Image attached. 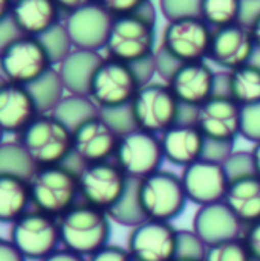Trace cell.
Returning <instances> with one entry per match:
<instances>
[{"label":"cell","mask_w":260,"mask_h":261,"mask_svg":"<svg viewBox=\"0 0 260 261\" xmlns=\"http://www.w3.org/2000/svg\"><path fill=\"white\" fill-rule=\"evenodd\" d=\"M204 261H256L242 237L207 246Z\"/></svg>","instance_id":"cell-34"},{"label":"cell","mask_w":260,"mask_h":261,"mask_svg":"<svg viewBox=\"0 0 260 261\" xmlns=\"http://www.w3.org/2000/svg\"><path fill=\"white\" fill-rule=\"evenodd\" d=\"M250 63H254L256 66H259L260 67V49H257V47H256V52H254V55H253V60H251Z\"/></svg>","instance_id":"cell-52"},{"label":"cell","mask_w":260,"mask_h":261,"mask_svg":"<svg viewBox=\"0 0 260 261\" xmlns=\"http://www.w3.org/2000/svg\"><path fill=\"white\" fill-rule=\"evenodd\" d=\"M31 202L29 182L12 177L0 176V223H14L25 213Z\"/></svg>","instance_id":"cell-27"},{"label":"cell","mask_w":260,"mask_h":261,"mask_svg":"<svg viewBox=\"0 0 260 261\" xmlns=\"http://www.w3.org/2000/svg\"><path fill=\"white\" fill-rule=\"evenodd\" d=\"M129 182L130 179L113 159L83 165L78 171L81 200L106 213H109L121 200Z\"/></svg>","instance_id":"cell-8"},{"label":"cell","mask_w":260,"mask_h":261,"mask_svg":"<svg viewBox=\"0 0 260 261\" xmlns=\"http://www.w3.org/2000/svg\"><path fill=\"white\" fill-rule=\"evenodd\" d=\"M12 5H14V0H0V21L11 15Z\"/></svg>","instance_id":"cell-51"},{"label":"cell","mask_w":260,"mask_h":261,"mask_svg":"<svg viewBox=\"0 0 260 261\" xmlns=\"http://www.w3.org/2000/svg\"><path fill=\"white\" fill-rule=\"evenodd\" d=\"M100 115L112 125V128L120 135H126L136 128L130 106L120 107V109H110V110H100Z\"/></svg>","instance_id":"cell-37"},{"label":"cell","mask_w":260,"mask_h":261,"mask_svg":"<svg viewBox=\"0 0 260 261\" xmlns=\"http://www.w3.org/2000/svg\"><path fill=\"white\" fill-rule=\"evenodd\" d=\"M37 170V164L20 141L3 142L0 145V176H12L29 182Z\"/></svg>","instance_id":"cell-30"},{"label":"cell","mask_w":260,"mask_h":261,"mask_svg":"<svg viewBox=\"0 0 260 261\" xmlns=\"http://www.w3.org/2000/svg\"><path fill=\"white\" fill-rule=\"evenodd\" d=\"M201 2L202 0H159V9L167 21L199 17Z\"/></svg>","instance_id":"cell-35"},{"label":"cell","mask_w":260,"mask_h":261,"mask_svg":"<svg viewBox=\"0 0 260 261\" xmlns=\"http://www.w3.org/2000/svg\"><path fill=\"white\" fill-rule=\"evenodd\" d=\"M248 29H250V32H251V37H253V40H254L256 47L260 49V14L251 21V24L248 26Z\"/></svg>","instance_id":"cell-49"},{"label":"cell","mask_w":260,"mask_h":261,"mask_svg":"<svg viewBox=\"0 0 260 261\" xmlns=\"http://www.w3.org/2000/svg\"><path fill=\"white\" fill-rule=\"evenodd\" d=\"M173 261H204V258H192V257H176Z\"/></svg>","instance_id":"cell-53"},{"label":"cell","mask_w":260,"mask_h":261,"mask_svg":"<svg viewBox=\"0 0 260 261\" xmlns=\"http://www.w3.org/2000/svg\"><path fill=\"white\" fill-rule=\"evenodd\" d=\"M213 29L201 17L167 21L159 47L179 63L207 61Z\"/></svg>","instance_id":"cell-10"},{"label":"cell","mask_w":260,"mask_h":261,"mask_svg":"<svg viewBox=\"0 0 260 261\" xmlns=\"http://www.w3.org/2000/svg\"><path fill=\"white\" fill-rule=\"evenodd\" d=\"M150 0H97V3L113 18L136 14Z\"/></svg>","instance_id":"cell-40"},{"label":"cell","mask_w":260,"mask_h":261,"mask_svg":"<svg viewBox=\"0 0 260 261\" xmlns=\"http://www.w3.org/2000/svg\"><path fill=\"white\" fill-rule=\"evenodd\" d=\"M178 232L169 222L144 220L130 229L126 249L133 261H173L178 257Z\"/></svg>","instance_id":"cell-13"},{"label":"cell","mask_w":260,"mask_h":261,"mask_svg":"<svg viewBox=\"0 0 260 261\" xmlns=\"http://www.w3.org/2000/svg\"><path fill=\"white\" fill-rule=\"evenodd\" d=\"M218 93L228 95L241 107L260 102V67L248 63L224 73L222 89Z\"/></svg>","instance_id":"cell-26"},{"label":"cell","mask_w":260,"mask_h":261,"mask_svg":"<svg viewBox=\"0 0 260 261\" xmlns=\"http://www.w3.org/2000/svg\"><path fill=\"white\" fill-rule=\"evenodd\" d=\"M57 5L60 6V9L67 15L70 12H75L81 8H86L89 5L97 3V0H55Z\"/></svg>","instance_id":"cell-48"},{"label":"cell","mask_w":260,"mask_h":261,"mask_svg":"<svg viewBox=\"0 0 260 261\" xmlns=\"http://www.w3.org/2000/svg\"><path fill=\"white\" fill-rule=\"evenodd\" d=\"M138 200L146 220L172 223L188 202L181 176L169 170H159L138 180Z\"/></svg>","instance_id":"cell-5"},{"label":"cell","mask_w":260,"mask_h":261,"mask_svg":"<svg viewBox=\"0 0 260 261\" xmlns=\"http://www.w3.org/2000/svg\"><path fill=\"white\" fill-rule=\"evenodd\" d=\"M40 115L52 113L60 101L64 98V84L60 78V73L55 67L46 72L32 84L26 86Z\"/></svg>","instance_id":"cell-28"},{"label":"cell","mask_w":260,"mask_h":261,"mask_svg":"<svg viewBox=\"0 0 260 261\" xmlns=\"http://www.w3.org/2000/svg\"><path fill=\"white\" fill-rule=\"evenodd\" d=\"M41 261H87V258L80 254H75L66 248H60Z\"/></svg>","instance_id":"cell-47"},{"label":"cell","mask_w":260,"mask_h":261,"mask_svg":"<svg viewBox=\"0 0 260 261\" xmlns=\"http://www.w3.org/2000/svg\"><path fill=\"white\" fill-rule=\"evenodd\" d=\"M256 44L251 32L242 23L213 29L208 60L230 72L253 60Z\"/></svg>","instance_id":"cell-19"},{"label":"cell","mask_w":260,"mask_h":261,"mask_svg":"<svg viewBox=\"0 0 260 261\" xmlns=\"http://www.w3.org/2000/svg\"><path fill=\"white\" fill-rule=\"evenodd\" d=\"M74 156L81 165L112 161L120 142V135L101 116H95L72 132Z\"/></svg>","instance_id":"cell-17"},{"label":"cell","mask_w":260,"mask_h":261,"mask_svg":"<svg viewBox=\"0 0 260 261\" xmlns=\"http://www.w3.org/2000/svg\"><path fill=\"white\" fill-rule=\"evenodd\" d=\"M233 151H234V144H231V142H219V141H207L205 139V148H204L202 159L225 164V161L233 154Z\"/></svg>","instance_id":"cell-41"},{"label":"cell","mask_w":260,"mask_h":261,"mask_svg":"<svg viewBox=\"0 0 260 261\" xmlns=\"http://www.w3.org/2000/svg\"><path fill=\"white\" fill-rule=\"evenodd\" d=\"M58 225L61 246L86 258L109 245L112 232L109 214L84 202L63 214Z\"/></svg>","instance_id":"cell-1"},{"label":"cell","mask_w":260,"mask_h":261,"mask_svg":"<svg viewBox=\"0 0 260 261\" xmlns=\"http://www.w3.org/2000/svg\"><path fill=\"white\" fill-rule=\"evenodd\" d=\"M29 190L35 210L60 219L77 205L78 174L66 165L40 167L29 180Z\"/></svg>","instance_id":"cell-3"},{"label":"cell","mask_w":260,"mask_h":261,"mask_svg":"<svg viewBox=\"0 0 260 261\" xmlns=\"http://www.w3.org/2000/svg\"><path fill=\"white\" fill-rule=\"evenodd\" d=\"M23 34L20 32V29L17 28L15 21L12 20V17L9 15L8 18L0 21V55L3 54V50L12 43L15 41L18 37H21Z\"/></svg>","instance_id":"cell-44"},{"label":"cell","mask_w":260,"mask_h":261,"mask_svg":"<svg viewBox=\"0 0 260 261\" xmlns=\"http://www.w3.org/2000/svg\"><path fill=\"white\" fill-rule=\"evenodd\" d=\"M242 0H202L199 17L211 28L219 29L241 23Z\"/></svg>","instance_id":"cell-31"},{"label":"cell","mask_w":260,"mask_h":261,"mask_svg":"<svg viewBox=\"0 0 260 261\" xmlns=\"http://www.w3.org/2000/svg\"><path fill=\"white\" fill-rule=\"evenodd\" d=\"M20 142L38 168L64 165L74 154L72 132L52 113L38 115L20 135Z\"/></svg>","instance_id":"cell-2"},{"label":"cell","mask_w":260,"mask_h":261,"mask_svg":"<svg viewBox=\"0 0 260 261\" xmlns=\"http://www.w3.org/2000/svg\"><path fill=\"white\" fill-rule=\"evenodd\" d=\"M260 14V0H242V12L241 23L244 26H250L251 21Z\"/></svg>","instance_id":"cell-46"},{"label":"cell","mask_w":260,"mask_h":261,"mask_svg":"<svg viewBox=\"0 0 260 261\" xmlns=\"http://www.w3.org/2000/svg\"><path fill=\"white\" fill-rule=\"evenodd\" d=\"M0 261H26L9 239H0Z\"/></svg>","instance_id":"cell-45"},{"label":"cell","mask_w":260,"mask_h":261,"mask_svg":"<svg viewBox=\"0 0 260 261\" xmlns=\"http://www.w3.org/2000/svg\"><path fill=\"white\" fill-rule=\"evenodd\" d=\"M54 67L37 37L21 35L0 55V72L6 81L29 86Z\"/></svg>","instance_id":"cell-12"},{"label":"cell","mask_w":260,"mask_h":261,"mask_svg":"<svg viewBox=\"0 0 260 261\" xmlns=\"http://www.w3.org/2000/svg\"><path fill=\"white\" fill-rule=\"evenodd\" d=\"M164 159L175 167H188L204 156L205 136L195 124L178 122L161 136Z\"/></svg>","instance_id":"cell-22"},{"label":"cell","mask_w":260,"mask_h":261,"mask_svg":"<svg viewBox=\"0 0 260 261\" xmlns=\"http://www.w3.org/2000/svg\"><path fill=\"white\" fill-rule=\"evenodd\" d=\"M52 115L70 132L77 130L86 121L100 115V109L87 95H64Z\"/></svg>","instance_id":"cell-29"},{"label":"cell","mask_w":260,"mask_h":261,"mask_svg":"<svg viewBox=\"0 0 260 261\" xmlns=\"http://www.w3.org/2000/svg\"><path fill=\"white\" fill-rule=\"evenodd\" d=\"M244 228L242 222L225 202L199 206L193 217V232L205 243V246L238 239L242 236Z\"/></svg>","instance_id":"cell-20"},{"label":"cell","mask_w":260,"mask_h":261,"mask_svg":"<svg viewBox=\"0 0 260 261\" xmlns=\"http://www.w3.org/2000/svg\"><path fill=\"white\" fill-rule=\"evenodd\" d=\"M136 128L161 136L179 122L181 104L167 83H147L139 87L130 104Z\"/></svg>","instance_id":"cell-6"},{"label":"cell","mask_w":260,"mask_h":261,"mask_svg":"<svg viewBox=\"0 0 260 261\" xmlns=\"http://www.w3.org/2000/svg\"><path fill=\"white\" fill-rule=\"evenodd\" d=\"M141 86L130 64L104 57L93 73L89 98L100 110L120 109L132 104Z\"/></svg>","instance_id":"cell-7"},{"label":"cell","mask_w":260,"mask_h":261,"mask_svg":"<svg viewBox=\"0 0 260 261\" xmlns=\"http://www.w3.org/2000/svg\"><path fill=\"white\" fill-rule=\"evenodd\" d=\"M61 12L55 0H14L11 17L23 35L40 37L61 23Z\"/></svg>","instance_id":"cell-23"},{"label":"cell","mask_w":260,"mask_h":261,"mask_svg":"<svg viewBox=\"0 0 260 261\" xmlns=\"http://www.w3.org/2000/svg\"><path fill=\"white\" fill-rule=\"evenodd\" d=\"M224 167L230 179L254 173L251 151H233V154L225 161Z\"/></svg>","instance_id":"cell-39"},{"label":"cell","mask_w":260,"mask_h":261,"mask_svg":"<svg viewBox=\"0 0 260 261\" xmlns=\"http://www.w3.org/2000/svg\"><path fill=\"white\" fill-rule=\"evenodd\" d=\"M37 106L26 86L5 78L0 81V128L3 133H23L38 116Z\"/></svg>","instance_id":"cell-21"},{"label":"cell","mask_w":260,"mask_h":261,"mask_svg":"<svg viewBox=\"0 0 260 261\" xmlns=\"http://www.w3.org/2000/svg\"><path fill=\"white\" fill-rule=\"evenodd\" d=\"M112 21L113 17L98 3H93L67 14L63 23L75 49L100 52L106 47Z\"/></svg>","instance_id":"cell-18"},{"label":"cell","mask_w":260,"mask_h":261,"mask_svg":"<svg viewBox=\"0 0 260 261\" xmlns=\"http://www.w3.org/2000/svg\"><path fill=\"white\" fill-rule=\"evenodd\" d=\"M3 135H5V133H3V132H2V128H0V145L3 144Z\"/></svg>","instance_id":"cell-54"},{"label":"cell","mask_w":260,"mask_h":261,"mask_svg":"<svg viewBox=\"0 0 260 261\" xmlns=\"http://www.w3.org/2000/svg\"><path fill=\"white\" fill-rule=\"evenodd\" d=\"M166 83L181 106L198 109L216 93L218 73L207 61L182 63Z\"/></svg>","instance_id":"cell-16"},{"label":"cell","mask_w":260,"mask_h":261,"mask_svg":"<svg viewBox=\"0 0 260 261\" xmlns=\"http://www.w3.org/2000/svg\"><path fill=\"white\" fill-rule=\"evenodd\" d=\"M107 214L110 220L116 222L118 225L129 226V228H133L146 220L139 200H138V180L130 179L124 196Z\"/></svg>","instance_id":"cell-32"},{"label":"cell","mask_w":260,"mask_h":261,"mask_svg":"<svg viewBox=\"0 0 260 261\" xmlns=\"http://www.w3.org/2000/svg\"><path fill=\"white\" fill-rule=\"evenodd\" d=\"M244 226L260 220V177L256 173L230 179L224 200Z\"/></svg>","instance_id":"cell-25"},{"label":"cell","mask_w":260,"mask_h":261,"mask_svg":"<svg viewBox=\"0 0 260 261\" xmlns=\"http://www.w3.org/2000/svg\"><path fill=\"white\" fill-rule=\"evenodd\" d=\"M9 240L26 260H44L60 249L61 237L58 219L38 210L28 211L11 225Z\"/></svg>","instance_id":"cell-9"},{"label":"cell","mask_w":260,"mask_h":261,"mask_svg":"<svg viewBox=\"0 0 260 261\" xmlns=\"http://www.w3.org/2000/svg\"><path fill=\"white\" fill-rule=\"evenodd\" d=\"M242 107L225 93H215L196 109L195 125L207 141L231 142L241 136Z\"/></svg>","instance_id":"cell-14"},{"label":"cell","mask_w":260,"mask_h":261,"mask_svg":"<svg viewBox=\"0 0 260 261\" xmlns=\"http://www.w3.org/2000/svg\"><path fill=\"white\" fill-rule=\"evenodd\" d=\"M181 179L188 202L196 203L198 208L225 200L230 177L224 164L199 159L182 168Z\"/></svg>","instance_id":"cell-15"},{"label":"cell","mask_w":260,"mask_h":261,"mask_svg":"<svg viewBox=\"0 0 260 261\" xmlns=\"http://www.w3.org/2000/svg\"><path fill=\"white\" fill-rule=\"evenodd\" d=\"M87 261H133V258L126 248L109 243L90 257H87Z\"/></svg>","instance_id":"cell-42"},{"label":"cell","mask_w":260,"mask_h":261,"mask_svg":"<svg viewBox=\"0 0 260 261\" xmlns=\"http://www.w3.org/2000/svg\"><path fill=\"white\" fill-rule=\"evenodd\" d=\"M205 251V243L193 232V229L178 232V257L204 258Z\"/></svg>","instance_id":"cell-38"},{"label":"cell","mask_w":260,"mask_h":261,"mask_svg":"<svg viewBox=\"0 0 260 261\" xmlns=\"http://www.w3.org/2000/svg\"><path fill=\"white\" fill-rule=\"evenodd\" d=\"M104 57L100 52L74 49L57 67L64 89L70 95H87L97 67Z\"/></svg>","instance_id":"cell-24"},{"label":"cell","mask_w":260,"mask_h":261,"mask_svg":"<svg viewBox=\"0 0 260 261\" xmlns=\"http://www.w3.org/2000/svg\"><path fill=\"white\" fill-rule=\"evenodd\" d=\"M156 21L141 14L116 17L106 41V54L109 58L126 64H136L156 52Z\"/></svg>","instance_id":"cell-4"},{"label":"cell","mask_w":260,"mask_h":261,"mask_svg":"<svg viewBox=\"0 0 260 261\" xmlns=\"http://www.w3.org/2000/svg\"><path fill=\"white\" fill-rule=\"evenodd\" d=\"M251 151V158H253V167H254V173L260 177V142L254 144Z\"/></svg>","instance_id":"cell-50"},{"label":"cell","mask_w":260,"mask_h":261,"mask_svg":"<svg viewBox=\"0 0 260 261\" xmlns=\"http://www.w3.org/2000/svg\"><path fill=\"white\" fill-rule=\"evenodd\" d=\"M37 38L44 46V49H46L54 66L55 64L58 66L75 49L63 21L58 23L57 26H54L52 29H49L48 32H44L43 35L37 37Z\"/></svg>","instance_id":"cell-33"},{"label":"cell","mask_w":260,"mask_h":261,"mask_svg":"<svg viewBox=\"0 0 260 261\" xmlns=\"http://www.w3.org/2000/svg\"><path fill=\"white\" fill-rule=\"evenodd\" d=\"M113 161L129 179H144L162 168L166 159L161 138L158 135L135 128L120 136Z\"/></svg>","instance_id":"cell-11"},{"label":"cell","mask_w":260,"mask_h":261,"mask_svg":"<svg viewBox=\"0 0 260 261\" xmlns=\"http://www.w3.org/2000/svg\"><path fill=\"white\" fill-rule=\"evenodd\" d=\"M241 237L245 242L253 258L256 261H260V220L251 223V225H247L244 228V232Z\"/></svg>","instance_id":"cell-43"},{"label":"cell","mask_w":260,"mask_h":261,"mask_svg":"<svg viewBox=\"0 0 260 261\" xmlns=\"http://www.w3.org/2000/svg\"><path fill=\"white\" fill-rule=\"evenodd\" d=\"M241 136L248 142H260V102L242 107Z\"/></svg>","instance_id":"cell-36"}]
</instances>
